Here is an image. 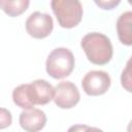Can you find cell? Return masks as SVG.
I'll list each match as a JSON object with an SVG mask.
<instances>
[{
	"mask_svg": "<svg viewBox=\"0 0 132 132\" xmlns=\"http://www.w3.org/2000/svg\"><path fill=\"white\" fill-rule=\"evenodd\" d=\"M80 45L88 60L93 64L105 65L112 58L113 50L110 39L102 33L92 32L86 34L80 41Z\"/></svg>",
	"mask_w": 132,
	"mask_h": 132,
	"instance_id": "1",
	"label": "cell"
},
{
	"mask_svg": "<svg viewBox=\"0 0 132 132\" xmlns=\"http://www.w3.org/2000/svg\"><path fill=\"white\" fill-rule=\"evenodd\" d=\"M75 65L72 52L66 47H57L53 50L45 62V69L50 76L61 79L68 76Z\"/></svg>",
	"mask_w": 132,
	"mask_h": 132,
	"instance_id": "2",
	"label": "cell"
},
{
	"mask_svg": "<svg viewBox=\"0 0 132 132\" xmlns=\"http://www.w3.org/2000/svg\"><path fill=\"white\" fill-rule=\"evenodd\" d=\"M51 6L61 27L71 29L80 23L84 10L79 0H52Z\"/></svg>",
	"mask_w": 132,
	"mask_h": 132,
	"instance_id": "3",
	"label": "cell"
},
{
	"mask_svg": "<svg viewBox=\"0 0 132 132\" xmlns=\"http://www.w3.org/2000/svg\"><path fill=\"white\" fill-rule=\"evenodd\" d=\"M111 84L110 76L102 70L89 71L81 80L82 90L89 96H100L107 92Z\"/></svg>",
	"mask_w": 132,
	"mask_h": 132,
	"instance_id": "4",
	"label": "cell"
},
{
	"mask_svg": "<svg viewBox=\"0 0 132 132\" xmlns=\"http://www.w3.org/2000/svg\"><path fill=\"white\" fill-rule=\"evenodd\" d=\"M27 33L36 39H42L47 37L54 28V22L50 14L35 11L31 13L26 21Z\"/></svg>",
	"mask_w": 132,
	"mask_h": 132,
	"instance_id": "5",
	"label": "cell"
},
{
	"mask_svg": "<svg viewBox=\"0 0 132 132\" xmlns=\"http://www.w3.org/2000/svg\"><path fill=\"white\" fill-rule=\"evenodd\" d=\"M54 89L53 100L55 104L62 109H70L74 107L80 99L77 87L69 80L59 82Z\"/></svg>",
	"mask_w": 132,
	"mask_h": 132,
	"instance_id": "6",
	"label": "cell"
},
{
	"mask_svg": "<svg viewBox=\"0 0 132 132\" xmlns=\"http://www.w3.org/2000/svg\"><path fill=\"white\" fill-rule=\"evenodd\" d=\"M28 92L34 105H45L53 100L55 89L45 79H36L28 84Z\"/></svg>",
	"mask_w": 132,
	"mask_h": 132,
	"instance_id": "7",
	"label": "cell"
},
{
	"mask_svg": "<svg viewBox=\"0 0 132 132\" xmlns=\"http://www.w3.org/2000/svg\"><path fill=\"white\" fill-rule=\"evenodd\" d=\"M19 123L21 127L29 132L40 131L46 124V116L44 111L38 108H28L20 113Z\"/></svg>",
	"mask_w": 132,
	"mask_h": 132,
	"instance_id": "8",
	"label": "cell"
},
{
	"mask_svg": "<svg viewBox=\"0 0 132 132\" xmlns=\"http://www.w3.org/2000/svg\"><path fill=\"white\" fill-rule=\"evenodd\" d=\"M117 33L120 41L130 46L132 44V12L122 13L117 21Z\"/></svg>",
	"mask_w": 132,
	"mask_h": 132,
	"instance_id": "9",
	"label": "cell"
},
{
	"mask_svg": "<svg viewBox=\"0 0 132 132\" xmlns=\"http://www.w3.org/2000/svg\"><path fill=\"white\" fill-rule=\"evenodd\" d=\"M29 4L30 0H1L0 6L8 16L14 18L25 12Z\"/></svg>",
	"mask_w": 132,
	"mask_h": 132,
	"instance_id": "10",
	"label": "cell"
},
{
	"mask_svg": "<svg viewBox=\"0 0 132 132\" xmlns=\"http://www.w3.org/2000/svg\"><path fill=\"white\" fill-rule=\"evenodd\" d=\"M12 100L15 105L23 109H28L34 107L33 102L30 99L29 92H28V84L20 85L19 87L14 88L12 91Z\"/></svg>",
	"mask_w": 132,
	"mask_h": 132,
	"instance_id": "11",
	"label": "cell"
},
{
	"mask_svg": "<svg viewBox=\"0 0 132 132\" xmlns=\"http://www.w3.org/2000/svg\"><path fill=\"white\" fill-rule=\"evenodd\" d=\"M11 123H12L11 112L6 108L0 107V129H5L9 127Z\"/></svg>",
	"mask_w": 132,
	"mask_h": 132,
	"instance_id": "12",
	"label": "cell"
},
{
	"mask_svg": "<svg viewBox=\"0 0 132 132\" xmlns=\"http://www.w3.org/2000/svg\"><path fill=\"white\" fill-rule=\"evenodd\" d=\"M121 81H122V86L128 91L131 92V77H130V61H128L127 63V67L123 70L122 72V77H121Z\"/></svg>",
	"mask_w": 132,
	"mask_h": 132,
	"instance_id": "13",
	"label": "cell"
},
{
	"mask_svg": "<svg viewBox=\"0 0 132 132\" xmlns=\"http://www.w3.org/2000/svg\"><path fill=\"white\" fill-rule=\"evenodd\" d=\"M94 2L99 8L104 10H110L117 7L120 4L121 0H94Z\"/></svg>",
	"mask_w": 132,
	"mask_h": 132,
	"instance_id": "14",
	"label": "cell"
},
{
	"mask_svg": "<svg viewBox=\"0 0 132 132\" xmlns=\"http://www.w3.org/2000/svg\"><path fill=\"white\" fill-rule=\"evenodd\" d=\"M0 3H1V0H0Z\"/></svg>",
	"mask_w": 132,
	"mask_h": 132,
	"instance_id": "15",
	"label": "cell"
}]
</instances>
